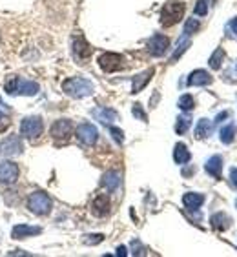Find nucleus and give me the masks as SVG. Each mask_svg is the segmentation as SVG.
<instances>
[{
    "mask_svg": "<svg viewBox=\"0 0 237 257\" xmlns=\"http://www.w3.org/2000/svg\"><path fill=\"white\" fill-rule=\"evenodd\" d=\"M62 90L66 91V95L73 97V99H86V97L93 95L95 86L84 77H71L62 82Z\"/></svg>",
    "mask_w": 237,
    "mask_h": 257,
    "instance_id": "obj_1",
    "label": "nucleus"
},
{
    "mask_svg": "<svg viewBox=\"0 0 237 257\" xmlns=\"http://www.w3.org/2000/svg\"><path fill=\"white\" fill-rule=\"evenodd\" d=\"M184 11H186V6L179 2V0H170L168 4L162 6L161 10V24L164 28H172V26L179 24L184 17Z\"/></svg>",
    "mask_w": 237,
    "mask_h": 257,
    "instance_id": "obj_2",
    "label": "nucleus"
},
{
    "mask_svg": "<svg viewBox=\"0 0 237 257\" xmlns=\"http://www.w3.org/2000/svg\"><path fill=\"white\" fill-rule=\"evenodd\" d=\"M26 206L30 208V212L35 213V215H48L51 212V199L44 192H33L28 197Z\"/></svg>",
    "mask_w": 237,
    "mask_h": 257,
    "instance_id": "obj_3",
    "label": "nucleus"
},
{
    "mask_svg": "<svg viewBox=\"0 0 237 257\" xmlns=\"http://www.w3.org/2000/svg\"><path fill=\"white\" fill-rule=\"evenodd\" d=\"M99 66H101L102 71H106V73H115V71H121L126 68V62H124V57L119 55V53H102L99 57Z\"/></svg>",
    "mask_w": 237,
    "mask_h": 257,
    "instance_id": "obj_4",
    "label": "nucleus"
},
{
    "mask_svg": "<svg viewBox=\"0 0 237 257\" xmlns=\"http://www.w3.org/2000/svg\"><path fill=\"white\" fill-rule=\"evenodd\" d=\"M42 130H44V122H42L41 117H26L24 121L21 122V133L26 139H37V137L42 135Z\"/></svg>",
    "mask_w": 237,
    "mask_h": 257,
    "instance_id": "obj_5",
    "label": "nucleus"
},
{
    "mask_svg": "<svg viewBox=\"0 0 237 257\" xmlns=\"http://www.w3.org/2000/svg\"><path fill=\"white\" fill-rule=\"evenodd\" d=\"M19 177H21V168L19 164L13 161H2L0 162V182L2 184H15L19 181Z\"/></svg>",
    "mask_w": 237,
    "mask_h": 257,
    "instance_id": "obj_6",
    "label": "nucleus"
},
{
    "mask_svg": "<svg viewBox=\"0 0 237 257\" xmlns=\"http://www.w3.org/2000/svg\"><path fill=\"white\" fill-rule=\"evenodd\" d=\"M73 133V122L68 121V119H59V121L53 122V126L50 130V135L55 139V141H68Z\"/></svg>",
    "mask_w": 237,
    "mask_h": 257,
    "instance_id": "obj_7",
    "label": "nucleus"
},
{
    "mask_svg": "<svg viewBox=\"0 0 237 257\" xmlns=\"http://www.w3.org/2000/svg\"><path fill=\"white\" fill-rule=\"evenodd\" d=\"M146 48H148V51H150V55L162 57L168 51V48H170V39H168L166 35L157 33V35H153L150 41H148Z\"/></svg>",
    "mask_w": 237,
    "mask_h": 257,
    "instance_id": "obj_8",
    "label": "nucleus"
},
{
    "mask_svg": "<svg viewBox=\"0 0 237 257\" xmlns=\"http://www.w3.org/2000/svg\"><path fill=\"white\" fill-rule=\"evenodd\" d=\"M77 139L86 146H93L99 139V130L90 122H82L81 126L77 128Z\"/></svg>",
    "mask_w": 237,
    "mask_h": 257,
    "instance_id": "obj_9",
    "label": "nucleus"
},
{
    "mask_svg": "<svg viewBox=\"0 0 237 257\" xmlns=\"http://www.w3.org/2000/svg\"><path fill=\"white\" fill-rule=\"evenodd\" d=\"M71 50H73V55L79 59V61H84L88 57L91 55V46L86 42V39L82 35H77L73 37V41H71Z\"/></svg>",
    "mask_w": 237,
    "mask_h": 257,
    "instance_id": "obj_10",
    "label": "nucleus"
},
{
    "mask_svg": "<svg viewBox=\"0 0 237 257\" xmlns=\"http://www.w3.org/2000/svg\"><path fill=\"white\" fill-rule=\"evenodd\" d=\"M2 153L8 157H15V155H21L22 150H24V146H22V141L19 135H10L8 139H6L4 142H2Z\"/></svg>",
    "mask_w": 237,
    "mask_h": 257,
    "instance_id": "obj_11",
    "label": "nucleus"
},
{
    "mask_svg": "<svg viewBox=\"0 0 237 257\" xmlns=\"http://www.w3.org/2000/svg\"><path fill=\"white\" fill-rule=\"evenodd\" d=\"M110 208H111V201L106 193L97 195L93 199V202H91V212L95 213L97 217H106L110 213Z\"/></svg>",
    "mask_w": 237,
    "mask_h": 257,
    "instance_id": "obj_12",
    "label": "nucleus"
},
{
    "mask_svg": "<svg viewBox=\"0 0 237 257\" xmlns=\"http://www.w3.org/2000/svg\"><path fill=\"white\" fill-rule=\"evenodd\" d=\"M42 232L41 226H30V224H17L13 230H11V237L13 239H26V237H33L39 235Z\"/></svg>",
    "mask_w": 237,
    "mask_h": 257,
    "instance_id": "obj_13",
    "label": "nucleus"
},
{
    "mask_svg": "<svg viewBox=\"0 0 237 257\" xmlns=\"http://www.w3.org/2000/svg\"><path fill=\"white\" fill-rule=\"evenodd\" d=\"M212 75L208 73V71L204 70H195L192 71L190 75H188V81L186 84L188 86H208V84H212Z\"/></svg>",
    "mask_w": 237,
    "mask_h": 257,
    "instance_id": "obj_14",
    "label": "nucleus"
},
{
    "mask_svg": "<svg viewBox=\"0 0 237 257\" xmlns=\"http://www.w3.org/2000/svg\"><path fill=\"white\" fill-rule=\"evenodd\" d=\"M153 73H155V70L150 68V70L142 71V73H139V75L133 77V79H131V93H139V91H141L142 88L151 81Z\"/></svg>",
    "mask_w": 237,
    "mask_h": 257,
    "instance_id": "obj_15",
    "label": "nucleus"
},
{
    "mask_svg": "<svg viewBox=\"0 0 237 257\" xmlns=\"http://www.w3.org/2000/svg\"><path fill=\"white\" fill-rule=\"evenodd\" d=\"M91 115L102 124H111V122H115L119 119V113L115 110H111V108H95L91 111Z\"/></svg>",
    "mask_w": 237,
    "mask_h": 257,
    "instance_id": "obj_16",
    "label": "nucleus"
},
{
    "mask_svg": "<svg viewBox=\"0 0 237 257\" xmlns=\"http://www.w3.org/2000/svg\"><path fill=\"white\" fill-rule=\"evenodd\" d=\"M204 170H206V173H210L212 177H215V179H221V173H222V157L221 155L210 157V159L206 161V164H204Z\"/></svg>",
    "mask_w": 237,
    "mask_h": 257,
    "instance_id": "obj_17",
    "label": "nucleus"
},
{
    "mask_svg": "<svg viewBox=\"0 0 237 257\" xmlns=\"http://www.w3.org/2000/svg\"><path fill=\"white\" fill-rule=\"evenodd\" d=\"M210 222H212V228H215V230H219V232H224V230H228V228L232 226V219H230L224 212L213 213Z\"/></svg>",
    "mask_w": 237,
    "mask_h": 257,
    "instance_id": "obj_18",
    "label": "nucleus"
},
{
    "mask_svg": "<svg viewBox=\"0 0 237 257\" xmlns=\"http://www.w3.org/2000/svg\"><path fill=\"white\" fill-rule=\"evenodd\" d=\"M101 184L106 188L108 192H115L117 188L121 186V175H119L117 171H106V173L102 175Z\"/></svg>",
    "mask_w": 237,
    "mask_h": 257,
    "instance_id": "obj_19",
    "label": "nucleus"
},
{
    "mask_svg": "<svg viewBox=\"0 0 237 257\" xmlns=\"http://www.w3.org/2000/svg\"><path fill=\"white\" fill-rule=\"evenodd\" d=\"M17 93H19V95H26V97H33L39 93V84L33 81H21V79H19Z\"/></svg>",
    "mask_w": 237,
    "mask_h": 257,
    "instance_id": "obj_20",
    "label": "nucleus"
},
{
    "mask_svg": "<svg viewBox=\"0 0 237 257\" xmlns=\"http://www.w3.org/2000/svg\"><path fill=\"white\" fill-rule=\"evenodd\" d=\"M190 159H192V153L188 151L186 144H182V142L175 144V148H173V161L177 164H186Z\"/></svg>",
    "mask_w": 237,
    "mask_h": 257,
    "instance_id": "obj_21",
    "label": "nucleus"
},
{
    "mask_svg": "<svg viewBox=\"0 0 237 257\" xmlns=\"http://www.w3.org/2000/svg\"><path fill=\"white\" fill-rule=\"evenodd\" d=\"M182 202H184V206H186L188 210H197V208L204 202V195H201V193H193V192L184 193V195H182Z\"/></svg>",
    "mask_w": 237,
    "mask_h": 257,
    "instance_id": "obj_22",
    "label": "nucleus"
},
{
    "mask_svg": "<svg viewBox=\"0 0 237 257\" xmlns=\"http://www.w3.org/2000/svg\"><path fill=\"white\" fill-rule=\"evenodd\" d=\"M212 133V122L208 119H201L195 126V139H206Z\"/></svg>",
    "mask_w": 237,
    "mask_h": 257,
    "instance_id": "obj_23",
    "label": "nucleus"
},
{
    "mask_svg": "<svg viewBox=\"0 0 237 257\" xmlns=\"http://www.w3.org/2000/svg\"><path fill=\"white\" fill-rule=\"evenodd\" d=\"M190 44H192V42H190V39H188V35L182 37L181 41H179V44H177L175 51H173V55H172V59H170V62H177V61H179V59H181L182 53H184V51H186L188 48H190Z\"/></svg>",
    "mask_w": 237,
    "mask_h": 257,
    "instance_id": "obj_24",
    "label": "nucleus"
},
{
    "mask_svg": "<svg viewBox=\"0 0 237 257\" xmlns=\"http://www.w3.org/2000/svg\"><path fill=\"white\" fill-rule=\"evenodd\" d=\"M235 133H237V126L235 124H228V126H224L221 130V141L224 142V144H230V142L235 139Z\"/></svg>",
    "mask_w": 237,
    "mask_h": 257,
    "instance_id": "obj_25",
    "label": "nucleus"
},
{
    "mask_svg": "<svg viewBox=\"0 0 237 257\" xmlns=\"http://www.w3.org/2000/svg\"><path fill=\"white\" fill-rule=\"evenodd\" d=\"M222 59H224V50H222V48H217V50L212 53V57H210L208 64H210L212 70H219V68L222 66Z\"/></svg>",
    "mask_w": 237,
    "mask_h": 257,
    "instance_id": "obj_26",
    "label": "nucleus"
},
{
    "mask_svg": "<svg viewBox=\"0 0 237 257\" xmlns=\"http://www.w3.org/2000/svg\"><path fill=\"white\" fill-rule=\"evenodd\" d=\"M190 124H192V119L188 115H181L177 117V122H175V131L179 133V135H182V133H186L188 128H190Z\"/></svg>",
    "mask_w": 237,
    "mask_h": 257,
    "instance_id": "obj_27",
    "label": "nucleus"
},
{
    "mask_svg": "<svg viewBox=\"0 0 237 257\" xmlns=\"http://www.w3.org/2000/svg\"><path fill=\"white\" fill-rule=\"evenodd\" d=\"M177 104H179V108H181L182 111H192L193 108H195V101H193L192 95H182Z\"/></svg>",
    "mask_w": 237,
    "mask_h": 257,
    "instance_id": "obj_28",
    "label": "nucleus"
},
{
    "mask_svg": "<svg viewBox=\"0 0 237 257\" xmlns=\"http://www.w3.org/2000/svg\"><path fill=\"white\" fill-rule=\"evenodd\" d=\"M199 28H201V22L197 21V19H188L186 24H184V35H193V33L199 31Z\"/></svg>",
    "mask_w": 237,
    "mask_h": 257,
    "instance_id": "obj_29",
    "label": "nucleus"
},
{
    "mask_svg": "<svg viewBox=\"0 0 237 257\" xmlns=\"http://www.w3.org/2000/svg\"><path fill=\"white\" fill-rule=\"evenodd\" d=\"M17 86H19V77L11 75L10 79L6 81V84H4L6 93H10V95H15V93H17Z\"/></svg>",
    "mask_w": 237,
    "mask_h": 257,
    "instance_id": "obj_30",
    "label": "nucleus"
},
{
    "mask_svg": "<svg viewBox=\"0 0 237 257\" xmlns=\"http://www.w3.org/2000/svg\"><path fill=\"white\" fill-rule=\"evenodd\" d=\"M102 239H104V235L102 233H91V235H84V239H82V242L84 244H99V242H102Z\"/></svg>",
    "mask_w": 237,
    "mask_h": 257,
    "instance_id": "obj_31",
    "label": "nucleus"
},
{
    "mask_svg": "<svg viewBox=\"0 0 237 257\" xmlns=\"http://www.w3.org/2000/svg\"><path fill=\"white\" fill-rule=\"evenodd\" d=\"M195 15L199 17H204L208 13V4H206V0H197V4H195Z\"/></svg>",
    "mask_w": 237,
    "mask_h": 257,
    "instance_id": "obj_32",
    "label": "nucleus"
},
{
    "mask_svg": "<svg viewBox=\"0 0 237 257\" xmlns=\"http://www.w3.org/2000/svg\"><path fill=\"white\" fill-rule=\"evenodd\" d=\"M11 126V121L10 117L6 115V113H2L0 111V133H4V131H8V128Z\"/></svg>",
    "mask_w": 237,
    "mask_h": 257,
    "instance_id": "obj_33",
    "label": "nucleus"
},
{
    "mask_svg": "<svg viewBox=\"0 0 237 257\" xmlns=\"http://www.w3.org/2000/svg\"><path fill=\"white\" fill-rule=\"evenodd\" d=\"M110 131H111V137H113V139L117 141V144H122V142H124V133H122V130L111 126Z\"/></svg>",
    "mask_w": 237,
    "mask_h": 257,
    "instance_id": "obj_34",
    "label": "nucleus"
},
{
    "mask_svg": "<svg viewBox=\"0 0 237 257\" xmlns=\"http://www.w3.org/2000/svg\"><path fill=\"white\" fill-rule=\"evenodd\" d=\"M133 115H135L137 119H141V121H144V122L148 121V117H146V113L142 111L141 104H133Z\"/></svg>",
    "mask_w": 237,
    "mask_h": 257,
    "instance_id": "obj_35",
    "label": "nucleus"
},
{
    "mask_svg": "<svg viewBox=\"0 0 237 257\" xmlns=\"http://www.w3.org/2000/svg\"><path fill=\"white\" fill-rule=\"evenodd\" d=\"M230 184H232V188L237 190V168H232V170H230Z\"/></svg>",
    "mask_w": 237,
    "mask_h": 257,
    "instance_id": "obj_36",
    "label": "nucleus"
},
{
    "mask_svg": "<svg viewBox=\"0 0 237 257\" xmlns=\"http://www.w3.org/2000/svg\"><path fill=\"white\" fill-rule=\"evenodd\" d=\"M131 246L135 248V252H133L135 255H139V253H144V248H142L141 244H139V241H133V244H131Z\"/></svg>",
    "mask_w": 237,
    "mask_h": 257,
    "instance_id": "obj_37",
    "label": "nucleus"
},
{
    "mask_svg": "<svg viewBox=\"0 0 237 257\" xmlns=\"http://www.w3.org/2000/svg\"><path fill=\"white\" fill-rule=\"evenodd\" d=\"M126 253H128V248L126 246H119V248H117V255H126Z\"/></svg>",
    "mask_w": 237,
    "mask_h": 257,
    "instance_id": "obj_38",
    "label": "nucleus"
},
{
    "mask_svg": "<svg viewBox=\"0 0 237 257\" xmlns=\"http://www.w3.org/2000/svg\"><path fill=\"white\" fill-rule=\"evenodd\" d=\"M228 117V111H222V113H219V115L215 117V122H221L222 119H226Z\"/></svg>",
    "mask_w": 237,
    "mask_h": 257,
    "instance_id": "obj_39",
    "label": "nucleus"
},
{
    "mask_svg": "<svg viewBox=\"0 0 237 257\" xmlns=\"http://www.w3.org/2000/svg\"><path fill=\"white\" fill-rule=\"evenodd\" d=\"M230 26H232V31H233V33H235V35H237V19H233V21H232V24H230Z\"/></svg>",
    "mask_w": 237,
    "mask_h": 257,
    "instance_id": "obj_40",
    "label": "nucleus"
}]
</instances>
